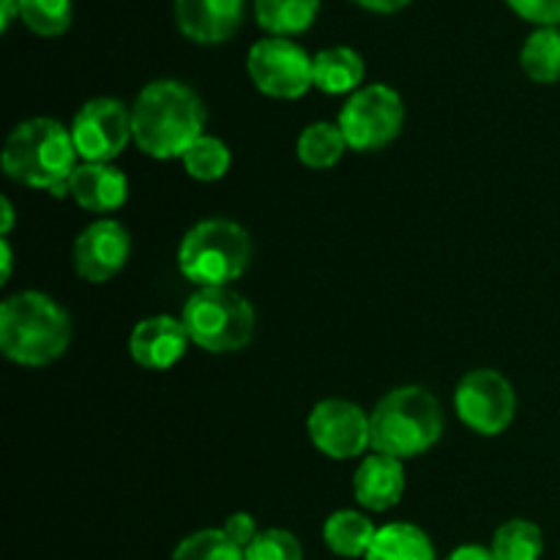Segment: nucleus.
<instances>
[{
    "label": "nucleus",
    "mask_w": 560,
    "mask_h": 560,
    "mask_svg": "<svg viewBox=\"0 0 560 560\" xmlns=\"http://www.w3.org/2000/svg\"><path fill=\"white\" fill-rule=\"evenodd\" d=\"M320 0H255V20L271 36H299L317 20Z\"/></svg>",
    "instance_id": "aec40b11"
},
{
    "label": "nucleus",
    "mask_w": 560,
    "mask_h": 560,
    "mask_svg": "<svg viewBox=\"0 0 560 560\" xmlns=\"http://www.w3.org/2000/svg\"><path fill=\"white\" fill-rule=\"evenodd\" d=\"M170 560H246L244 550L224 536L222 528L195 530L175 547Z\"/></svg>",
    "instance_id": "a878e982"
},
{
    "label": "nucleus",
    "mask_w": 560,
    "mask_h": 560,
    "mask_svg": "<svg viewBox=\"0 0 560 560\" xmlns=\"http://www.w3.org/2000/svg\"><path fill=\"white\" fill-rule=\"evenodd\" d=\"M71 0H20V20L36 36H63L71 25Z\"/></svg>",
    "instance_id": "393cba45"
},
{
    "label": "nucleus",
    "mask_w": 560,
    "mask_h": 560,
    "mask_svg": "<svg viewBox=\"0 0 560 560\" xmlns=\"http://www.w3.org/2000/svg\"><path fill=\"white\" fill-rule=\"evenodd\" d=\"M0 164L11 180L31 189H47L55 197L69 195V180L80 167L71 129L55 118L22 120L5 137Z\"/></svg>",
    "instance_id": "f03ea898"
},
{
    "label": "nucleus",
    "mask_w": 560,
    "mask_h": 560,
    "mask_svg": "<svg viewBox=\"0 0 560 560\" xmlns=\"http://www.w3.org/2000/svg\"><path fill=\"white\" fill-rule=\"evenodd\" d=\"M206 107L186 82L153 80L137 93L131 107L135 145L153 159H180L202 137Z\"/></svg>",
    "instance_id": "f257e3e1"
},
{
    "label": "nucleus",
    "mask_w": 560,
    "mask_h": 560,
    "mask_svg": "<svg viewBox=\"0 0 560 560\" xmlns=\"http://www.w3.org/2000/svg\"><path fill=\"white\" fill-rule=\"evenodd\" d=\"M252 238L233 219H202L186 230L178 268L197 288H230L249 268Z\"/></svg>",
    "instance_id": "39448f33"
},
{
    "label": "nucleus",
    "mask_w": 560,
    "mask_h": 560,
    "mask_svg": "<svg viewBox=\"0 0 560 560\" xmlns=\"http://www.w3.org/2000/svg\"><path fill=\"white\" fill-rule=\"evenodd\" d=\"M16 16H20V0H0V27L3 31H9Z\"/></svg>",
    "instance_id": "2f4dec72"
},
{
    "label": "nucleus",
    "mask_w": 560,
    "mask_h": 560,
    "mask_svg": "<svg viewBox=\"0 0 560 560\" xmlns=\"http://www.w3.org/2000/svg\"><path fill=\"white\" fill-rule=\"evenodd\" d=\"M310 441L331 459L361 457L372 448V421L361 405L348 399H323L306 419Z\"/></svg>",
    "instance_id": "9b49d317"
},
{
    "label": "nucleus",
    "mask_w": 560,
    "mask_h": 560,
    "mask_svg": "<svg viewBox=\"0 0 560 560\" xmlns=\"http://www.w3.org/2000/svg\"><path fill=\"white\" fill-rule=\"evenodd\" d=\"M0 202H3V224H0V235H3V238H9L11 228H14V206H11L9 197H3Z\"/></svg>",
    "instance_id": "473e14b6"
},
{
    "label": "nucleus",
    "mask_w": 560,
    "mask_h": 560,
    "mask_svg": "<svg viewBox=\"0 0 560 560\" xmlns=\"http://www.w3.org/2000/svg\"><path fill=\"white\" fill-rule=\"evenodd\" d=\"M370 421L372 452L397 459L430 452L443 435L441 402L424 386H399L388 392L375 405Z\"/></svg>",
    "instance_id": "20e7f679"
},
{
    "label": "nucleus",
    "mask_w": 560,
    "mask_h": 560,
    "mask_svg": "<svg viewBox=\"0 0 560 560\" xmlns=\"http://www.w3.org/2000/svg\"><path fill=\"white\" fill-rule=\"evenodd\" d=\"M180 164H184L189 178L202 180V184H213V180H222L228 175L233 156H230L228 142L219 140V137L202 135L186 148L184 156H180Z\"/></svg>",
    "instance_id": "b1692460"
},
{
    "label": "nucleus",
    "mask_w": 560,
    "mask_h": 560,
    "mask_svg": "<svg viewBox=\"0 0 560 560\" xmlns=\"http://www.w3.org/2000/svg\"><path fill=\"white\" fill-rule=\"evenodd\" d=\"M244 558L246 560H304V550H301V541L295 539L290 530L268 528V530H260L257 539L246 547Z\"/></svg>",
    "instance_id": "bb28decb"
},
{
    "label": "nucleus",
    "mask_w": 560,
    "mask_h": 560,
    "mask_svg": "<svg viewBox=\"0 0 560 560\" xmlns=\"http://www.w3.org/2000/svg\"><path fill=\"white\" fill-rule=\"evenodd\" d=\"M71 140L82 162L113 164L126 151L131 135V109L120 98H91L71 120Z\"/></svg>",
    "instance_id": "1a4fd4ad"
},
{
    "label": "nucleus",
    "mask_w": 560,
    "mask_h": 560,
    "mask_svg": "<svg viewBox=\"0 0 560 560\" xmlns=\"http://www.w3.org/2000/svg\"><path fill=\"white\" fill-rule=\"evenodd\" d=\"M446 560H495V556H492V550H487V547L481 545H465L457 547L454 552H448Z\"/></svg>",
    "instance_id": "c756f323"
},
{
    "label": "nucleus",
    "mask_w": 560,
    "mask_h": 560,
    "mask_svg": "<svg viewBox=\"0 0 560 560\" xmlns=\"http://www.w3.org/2000/svg\"><path fill=\"white\" fill-rule=\"evenodd\" d=\"M457 416L479 435H501L517 413V394L512 383L495 370H474L454 392Z\"/></svg>",
    "instance_id": "9d476101"
},
{
    "label": "nucleus",
    "mask_w": 560,
    "mask_h": 560,
    "mask_svg": "<svg viewBox=\"0 0 560 560\" xmlns=\"http://www.w3.org/2000/svg\"><path fill=\"white\" fill-rule=\"evenodd\" d=\"M222 530H224V536L233 541V545L241 547V550H246V547H249L252 541L257 539V534H260V530H257L255 517H252V514H246V512L230 514V517L224 520Z\"/></svg>",
    "instance_id": "c85d7f7f"
},
{
    "label": "nucleus",
    "mask_w": 560,
    "mask_h": 560,
    "mask_svg": "<svg viewBox=\"0 0 560 560\" xmlns=\"http://www.w3.org/2000/svg\"><path fill=\"white\" fill-rule=\"evenodd\" d=\"M364 560H435V547L419 525L388 523L377 528Z\"/></svg>",
    "instance_id": "a211bd4d"
},
{
    "label": "nucleus",
    "mask_w": 560,
    "mask_h": 560,
    "mask_svg": "<svg viewBox=\"0 0 560 560\" xmlns=\"http://www.w3.org/2000/svg\"><path fill=\"white\" fill-rule=\"evenodd\" d=\"M131 255V235L115 219H96L74 241V268L80 279L104 284L126 266Z\"/></svg>",
    "instance_id": "f8f14e48"
},
{
    "label": "nucleus",
    "mask_w": 560,
    "mask_h": 560,
    "mask_svg": "<svg viewBox=\"0 0 560 560\" xmlns=\"http://www.w3.org/2000/svg\"><path fill=\"white\" fill-rule=\"evenodd\" d=\"M175 25L197 44H222L244 22V0H175Z\"/></svg>",
    "instance_id": "4468645a"
},
{
    "label": "nucleus",
    "mask_w": 560,
    "mask_h": 560,
    "mask_svg": "<svg viewBox=\"0 0 560 560\" xmlns=\"http://www.w3.org/2000/svg\"><path fill=\"white\" fill-rule=\"evenodd\" d=\"M490 550L495 560H541L545 536L530 520H509L495 530Z\"/></svg>",
    "instance_id": "5701e85b"
},
{
    "label": "nucleus",
    "mask_w": 560,
    "mask_h": 560,
    "mask_svg": "<svg viewBox=\"0 0 560 560\" xmlns=\"http://www.w3.org/2000/svg\"><path fill=\"white\" fill-rule=\"evenodd\" d=\"M375 534L377 528L372 525V520L361 512H350V509L334 512L323 523V541L339 558H364Z\"/></svg>",
    "instance_id": "6ab92c4d"
},
{
    "label": "nucleus",
    "mask_w": 560,
    "mask_h": 560,
    "mask_svg": "<svg viewBox=\"0 0 560 560\" xmlns=\"http://www.w3.org/2000/svg\"><path fill=\"white\" fill-rule=\"evenodd\" d=\"M0 252H3V271H0V277H3V282H9L11 277V262H14V257H11V246H9V238H0Z\"/></svg>",
    "instance_id": "72a5a7b5"
},
{
    "label": "nucleus",
    "mask_w": 560,
    "mask_h": 560,
    "mask_svg": "<svg viewBox=\"0 0 560 560\" xmlns=\"http://www.w3.org/2000/svg\"><path fill=\"white\" fill-rule=\"evenodd\" d=\"M69 195L85 211L113 213L129 197V180L115 164L80 162L69 180Z\"/></svg>",
    "instance_id": "dca6fc26"
},
{
    "label": "nucleus",
    "mask_w": 560,
    "mask_h": 560,
    "mask_svg": "<svg viewBox=\"0 0 560 560\" xmlns=\"http://www.w3.org/2000/svg\"><path fill=\"white\" fill-rule=\"evenodd\" d=\"M509 9L539 27L560 25V0H506Z\"/></svg>",
    "instance_id": "cd10ccee"
},
{
    "label": "nucleus",
    "mask_w": 560,
    "mask_h": 560,
    "mask_svg": "<svg viewBox=\"0 0 560 560\" xmlns=\"http://www.w3.org/2000/svg\"><path fill=\"white\" fill-rule=\"evenodd\" d=\"M520 66L539 85H552L560 80V31L558 27H536L520 49Z\"/></svg>",
    "instance_id": "412c9836"
},
{
    "label": "nucleus",
    "mask_w": 560,
    "mask_h": 560,
    "mask_svg": "<svg viewBox=\"0 0 560 560\" xmlns=\"http://www.w3.org/2000/svg\"><path fill=\"white\" fill-rule=\"evenodd\" d=\"M191 345L180 317L151 315L137 323L129 334V355L142 370L164 372L184 359Z\"/></svg>",
    "instance_id": "ddd939ff"
},
{
    "label": "nucleus",
    "mask_w": 560,
    "mask_h": 560,
    "mask_svg": "<svg viewBox=\"0 0 560 560\" xmlns=\"http://www.w3.org/2000/svg\"><path fill=\"white\" fill-rule=\"evenodd\" d=\"M180 320L191 342L206 353H238L255 337V310L230 288H197Z\"/></svg>",
    "instance_id": "423d86ee"
},
{
    "label": "nucleus",
    "mask_w": 560,
    "mask_h": 560,
    "mask_svg": "<svg viewBox=\"0 0 560 560\" xmlns=\"http://www.w3.org/2000/svg\"><path fill=\"white\" fill-rule=\"evenodd\" d=\"M353 3L366 11H377V14H394V11L405 9L410 0H353Z\"/></svg>",
    "instance_id": "7c9ffc66"
},
{
    "label": "nucleus",
    "mask_w": 560,
    "mask_h": 560,
    "mask_svg": "<svg viewBox=\"0 0 560 560\" xmlns=\"http://www.w3.org/2000/svg\"><path fill=\"white\" fill-rule=\"evenodd\" d=\"M405 465L402 459L372 452L361 459L353 476V495L370 512H388L402 501Z\"/></svg>",
    "instance_id": "2eb2a0df"
},
{
    "label": "nucleus",
    "mask_w": 560,
    "mask_h": 560,
    "mask_svg": "<svg viewBox=\"0 0 560 560\" xmlns=\"http://www.w3.org/2000/svg\"><path fill=\"white\" fill-rule=\"evenodd\" d=\"M71 320L47 293L22 290L0 306V350L20 366H47L66 353Z\"/></svg>",
    "instance_id": "7ed1b4c3"
},
{
    "label": "nucleus",
    "mask_w": 560,
    "mask_h": 560,
    "mask_svg": "<svg viewBox=\"0 0 560 560\" xmlns=\"http://www.w3.org/2000/svg\"><path fill=\"white\" fill-rule=\"evenodd\" d=\"M364 58L353 47H328L312 58V80L328 96L355 93L364 82Z\"/></svg>",
    "instance_id": "f3484780"
},
{
    "label": "nucleus",
    "mask_w": 560,
    "mask_h": 560,
    "mask_svg": "<svg viewBox=\"0 0 560 560\" xmlns=\"http://www.w3.org/2000/svg\"><path fill=\"white\" fill-rule=\"evenodd\" d=\"M339 129H342L348 148L353 151H381L394 142L405 124V104L394 88L375 82V85L359 88L350 93L339 113Z\"/></svg>",
    "instance_id": "0eeeda50"
},
{
    "label": "nucleus",
    "mask_w": 560,
    "mask_h": 560,
    "mask_svg": "<svg viewBox=\"0 0 560 560\" xmlns=\"http://www.w3.org/2000/svg\"><path fill=\"white\" fill-rule=\"evenodd\" d=\"M246 71L257 91L271 98H301L310 88H315L312 55L282 36H266L252 44Z\"/></svg>",
    "instance_id": "6e6552de"
},
{
    "label": "nucleus",
    "mask_w": 560,
    "mask_h": 560,
    "mask_svg": "<svg viewBox=\"0 0 560 560\" xmlns=\"http://www.w3.org/2000/svg\"><path fill=\"white\" fill-rule=\"evenodd\" d=\"M345 151H348V140H345L342 129H339V124H328V120L310 124L295 142L299 162L312 170L334 167Z\"/></svg>",
    "instance_id": "4be33fe9"
}]
</instances>
